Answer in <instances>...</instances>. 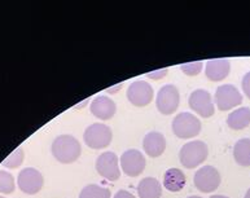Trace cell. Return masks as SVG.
<instances>
[{
  "instance_id": "cell-26",
  "label": "cell",
  "mask_w": 250,
  "mask_h": 198,
  "mask_svg": "<svg viewBox=\"0 0 250 198\" xmlns=\"http://www.w3.org/2000/svg\"><path fill=\"white\" fill-rule=\"evenodd\" d=\"M113 198H136L135 197L132 193H130V192H127V191H118L114 195V197Z\"/></svg>"
},
{
  "instance_id": "cell-17",
  "label": "cell",
  "mask_w": 250,
  "mask_h": 198,
  "mask_svg": "<svg viewBox=\"0 0 250 198\" xmlns=\"http://www.w3.org/2000/svg\"><path fill=\"white\" fill-rule=\"evenodd\" d=\"M138 195L140 198H161L162 185L154 178H144L138 184Z\"/></svg>"
},
{
  "instance_id": "cell-11",
  "label": "cell",
  "mask_w": 250,
  "mask_h": 198,
  "mask_svg": "<svg viewBox=\"0 0 250 198\" xmlns=\"http://www.w3.org/2000/svg\"><path fill=\"white\" fill-rule=\"evenodd\" d=\"M17 184H19V188L23 193L37 195L43 188L44 179H43V175L41 174V171H38L37 168L26 167L20 171Z\"/></svg>"
},
{
  "instance_id": "cell-14",
  "label": "cell",
  "mask_w": 250,
  "mask_h": 198,
  "mask_svg": "<svg viewBox=\"0 0 250 198\" xmlns=\"http://www.w3.org/2000/svg\"><path fill=\"white\" fill-rule=\"evenodd\" d=\"M231 71V64L227 59H213L206 62L205 74L211 82H220L228 77Z\"/></svg>"
},
{
  "instance_id": "cell-25",
  "label": "cell",
  "mask_w": 250,
  "mask_h": 198,
  "mask_svg": "<svg viewBox=\"0 0 250 198\" xmlns=\"http://www.w3.org/2000/svg\"><path fill=\"white\" fill-rule=\"evenodd\" d=\"M241 86H243V91L244 94H245V96L250 100V71H248L247 74L244 75Z\"/></svg>"
},
{
  "instance_id": "cell-28",
  "label": "cell",
  "mask_w": 250,
  "mask_h": 198,
  "mask_svg": "<svg viewBox=\"0 0 250 198\" xmlns=\"http://www.w3.org/2000/svg\"><path fill=\"white\" fill-rule=\"evenodd\" d=\"M84 104H88V100H86V101H84V102H82V104L75 105V108H77V109H82L83 105H84Z\"/></svg>"
},
{
  "instance_id": "cell-7",
  "label": "cell",
  "mask_w": 250,
  "mask_h": 198,
  "mask_svg": "<svg viewBox=\"0 0 250 198\" xmlns=\"http://www.w3.org/2000/svg\"><path fill=\"white\" fill-rule=\"evenodd\" d=\"M153 87L146 80H135L127 88V99L138 108H144L153 100Z\"/></svg>"
},
{
  "instance_id": "cell-6",
  "label": "cell",
  "mask_w": 250,
  "mask_h": 198,
  "mask_svg": "<svg viewBox=\"0 0 250 198\" xmlns=\"http://www.w3.org/2000/svg\"><path fill=\"white\" fill-rule=\"evenodd\" d=\"M180 102L179 90L174 84H166L158 91L156 99V106L158 112L164 116H171L178 110Z\"/></svg>"
},
{
  "instance_id": "cell-2",
  "label": "cell",
  "mask_w": 250,
  "mask_h": 198,
  "mask_svg": "<svg viewBox=\"0 0 250 198\" xmlns=\"http://www.w3.org/2000/svg\"><path fill=\"white\" fill-rule=\"evenodd\" d=\"M209 156V148L201 140H194L184 144L180 148L179 159L184 168H194L206 161Z\"/></svg>"
},
{
  "instance_id": "cell-4",
  "label": "cell",
  "mask_w": 250,
  "mask_h": 198,
  "mask_svg": "<svg viewBox=\"0 0 250 198\" xmlns=\"http://www.w3.org/2000/svg\"><path fill=\"white\" fill-rule=\"evenodd\" d=\"M83 140L92 149H103L110 145L113 140V132L109 126L103 123H92L86 128Z\"/></svg>"
},
{
  "instance_id": "cell-20",
  "label": "cell",
  "mask_w": 250,
  "mask_h": 198,
  "mask_svg": "<svg viewBox=\"0 0 250 198\" xmlns=\"http://www.w3.org/2000/svg\"><path fill=\"white\" fill-rule=\"evenodd\" d=\"M112 193L108 188L101 187L97 184H88L81 191L79 198H110Z\"/></svg>"
},
{
  "instance_id": "cell-3",
  "label": "cell",
  "mask_w": 250,
  "mask_h": 198,
  "mask_svg": "<svg viewBox=\"0 0 250 198\" xmlns=\"http://www.w3.org/2000/svg\"><path fill=\"white\" fill-rule=\"evenodd\" d=\"M201 120L192 113H179L172 120V132L179 139L196 138L201 132Z\"/></svg>"
},
{
  "instance_id": "cell-9",
  "label": "cell",
  "mask_w": 250,
  "mask_h": 198,
  "mask_svg": "<svg viewBox=\"0 0 250 198\" xmlns=\"http://www.w3.org/2000/svg\"><path fill=\"white\" fill-rule=\"evenodd\" d=\"M120 162L122 171L130 178H136V176L142 175L143 171L146 170V157L138 149L126 150L120 158Z\"/></svg>"
},
{
  "instance_id": "cell-16",
  "label": "cell",
  "mask_w": 250,
  "mask_h": 198,
  "mask_svg": "<svg viewBox=\"0 0 250 198\" xmlns=\"http://www.w3.org/2000/svg\"><path fill=\"white\" fill-rule=\"evenodd\" d=\"M187 183V179H186V175L184 172L179 168H168L166 170L164 175V187L167 189L168 192H172V193H178L184 188Z\"/></svg>"
},
{
  "instance_id": "cell-1",
  "label": "cell",
  "mask_w": 250,
  "mask_h": 198,
  "mask_svg": "<svg viewBox=\"0 0 250 198\" xmlns=\"http://www.w3.org/2000/svg\"><path fill=\"white\" fill-rule=\"evenodd\" d=\"M52 154L60 163L70 165L81 157L82 146L73 135H60L53 140Z\"/></svg>"
},
{
  "instance_id": "cell-27",
  "label": "cell",
  "mask_w": 250,
  "mask_h": 198,
  "mask_svg": "<svg viewBox=\"0 0 250 198\" xmlns=\"http://www.w3.org/2000/svg\"><path fill=\"white\" fill-rule=\"evenodd\" d=\"M122 86H124V83H118L116 87H113V88H108V90H106V92H109V94H114V92H117V91L120 90V88H122Z\"/></svg>"
},
{
  "instance_id": "cell-18",
  "label": "cell",
  "mask_w": 250,
  "mask_h": 198,
  "mask_svg": "<svg viewBox=\"0 0 250 198\" xmlns=\"http://www.w3.org/2000/svg\"><path fill=\"white\" fill-rule=\"evenodd\" d=\"M228 127L235 131H240L247 128L250 124V108H239L228 116L227 118Z\"/></svg>"
},
{
  "instance_id": "cell-13",
  "label": "cell",
  "mask_w": 250,
  "mask_h": 198,
  "mask_svg": "<svg viewBox=\"0 0 250 198\" xmlns=\"http://www.w3.org/2000/svg\"><path fill=\"white\" fill-rule=\"evenodd\" d=\"M91 113L101 120L112 119L117 112L116 102L108 96H97L90 105Z\"/></svg>"
},
{
  "instance_id": "cell-10",
  "label": "cell",
  "mask_w": 250,
  "mask_h": 198,
  "mask_svg": "<svg viewBox=\"0 0 250 198\" xmlns=\"http://www.w3.org/2000/svg\"><path fill=\"white\" fill-rule=\"evenodd\" d=\"M243 102V95L232 84H223L217 88L215 92V104L220 112H227L239 106Z\"/></svg>"
},
{
  "instance_id": "cell-5",
  "label": "cell",
  "mask_w": 250,
  "mask_h": 198,
  "mask_svg": "<svg viewBox=\"0 0 250 198\" xmlns=\"http://www.w3.org/2000/svg\"><path fill=\"white\" fill-rule=\"evenodd\" d=\"M220 174L214 166L206 165L198 168L193 178L194 187L202 193H211L220 185Z\"/></svg>"
},
{
  "instance_id": "cell-12",
  "label": "cell",
  "mask_w": 250,
  "mask_h": 198,
  "mask_svg": "<svg viewBox=\"0 0 250 198\" xmlns=\"http://www.w3.org/2000/svg\"><path fill=\"white\" fill-rule=\"evenodd\" d=\"M189 108L204 118H210L215 112L211 95L206 90H194L188 99Z\"/></svg>"
},
{
  "instance_id": "cell-24",
  "label": "cell",
  "mask_w": 250,
  "mask_h": 198,
  "mask_svg": "<svg viewBox=\"0 0 250 198\" xmlns=\"http://www.w3.org/2000/svg\"><path fill=\"white\" fill-rule=\"evenodd\" d=\"M168 73L167 67H165V69H160V70H154L150 71V73H146V77L149 79H153V80H158V79L165 78Z\"/></svg>"
},
{
  "instance_id": "cell-19",
  "label": "cell",
  "mask_w": 250,
  "mask_h": 198,
  "mask_svg": "<svg viewBox=\"0 0 250 198\" xmlns=\"http://www.w3.org/2000/svg\"><path fill=\"white\" fill-rule=\"evenodd\" d=\"M233 158L237 165L250 166V139H240L233 146Z\"/></svg>"
},
{
  "instance_id": "cell-8",
  "label": "cell",
  "mask_w": 250,
  "mask_h": 198,
  "mask_svg": "<svg viewBox=\"0 0 250 198\" xmlns=\"http://www.w3.org/2000/svg\"><path fill=\"white\" fill-rule=\"evenodd\" d=\"M118 157L113 152H104L101 153L96 159V171L97 174L109 180V181H117L121 176V168L118 166Z\"/></svg>"
},
{
  "instance_id": "cell-21",
  "label": "cell",
  "mask_w": 250,
  "mask_h": 198,
  "mask_svg": "<svg viewBox=\"0 0 250 198\" xmlns=\"http://www.w3.org/2000/svg\"><path fill=\"white\" fill-rule=\"evenodd\" d=\"M16 184L15 178L11 172L0 170V193L3 195H11L15 192Z\"/></svg>"
},
{
  "instance_id": "cell-32",
  "label": "cell",
  "mask_w": 250,
  "mask_h": 198,
  "mask_svg": "<svg viewBox=\"0 0 250 198\" xmlns=\"http://www.w3.org/2000/svg\"><path fill=\"white\" fill-rule=\"evenodd\" d=\"M0 198H4V197H1V196H0Z\"/></svg>"
},
{
  "instance_id": "cell-31",
  "label": "cell",
  "mask_w": 250,
  "mask_h": 198,
  "mask_svg": "<svg viewBox=\"0 0 250 198\" xmlns=\"http://www.w3.org/2000/svg\"><path fill=\"white\" fill-rule=\"evenodd\" d=\"M187 198H202V197H200V196H189V197Z\"/></svg>"
},
{
  "instance_id": "cell-15",
  "label": "cell",
  "mask_w": 250,
  "mask_h": 198,
  "mask_svg": "<svg viewBox=\"0 0 250 198\" xmlns=\"http://www.w3.org/2000/svg\"><path fill=\"white\" fill-rule=\"evenodd\" d=\"M143 148H144L146 156L152 158L160 157L166 149V139L161 132H148L143 140Z\"/></svg>"
},
{
  "instance_id": "cell-29",
  "label": "cell",
  "mask_w": 250,
  "mask_h": 198,
  "mask_svg": "<svg viewBox=\"0 0 250 198\" xmlns=\"http://www.w3.org/2000/svg\"><path fill=\"white\" fill-rule=\"evenodd\" d=\"M210 198H229V197H226V196H222V195H214Z\"/></svg>"
},
{
  "instance_id": "cell-23",
  "label": "cell",
  "mask_w": 250,
  "mask_h": 198,
  "mask_svg": "<svg viewBox=\"0 0 250 198\" xmlns=\"http://www.w3.org/2000/svg\"><path fill=\"white\" fill-rule=\"evenodd\" d=\"M204 62L202 61H193V62H187V64L180 65V70L188 77H196L201 73Z\"/></svg>"
},
{
  "instance_id": "cell-22",
  "label": "cell",
  "mask_w": 250,
  "mask_h": 198,
  "mask_svg": "<svg viewBox=\"0 0 250 198\" xmlns=\"http://www.w3.org/2000/svg\"><path fill=\"white\" fill-rule=\"evenodd\" d=\"M23 157H25L23 150L21 149V148H17L15 152H12L7 158L1 162V165H3L4 167H8V168H17L19 166L22 165Z\"/></svg>"
},
{
  "instance_id": "cell-30",
  "label": "cell",
  "mask_w": 250,
  "mask_h": 198,
  "mask_svg": "<svg viewBox=\"0 0 250 198\" xmlns=\"http://www.w3.org/2000/svg\"><path fill=\"white\" fill-rule=\"evenodd\" d=\"M244 198H250V188H249V189H248L247 195H245V197H244Z\"/></svg>"
}]
</instances>
